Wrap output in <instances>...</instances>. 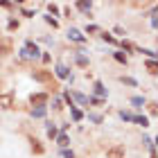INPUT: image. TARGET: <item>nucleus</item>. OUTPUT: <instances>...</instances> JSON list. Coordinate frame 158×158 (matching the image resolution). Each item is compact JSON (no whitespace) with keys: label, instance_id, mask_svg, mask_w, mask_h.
Returning a JSON list of instances; mask_svg holds the SVG:
<instances>
[{"label":"nucleus","instance_id":"obj_11","mask_svg":"<svg viewBox=\"0 0 158 158\" xmlns=\"http://www.w3.org/2000/svg\"><path fill=\"white\" fill-rule=\"evenodd\" d=\"M147 70H149V73H156V63L149 61V63H147Z\"/></svg>","mask_w":158,"mask_h":158},{"label":"nucleus","instance_id":"obj_4","mask_svg":"<svg viewBox=\"0 0 158 158\" xmlns=\"http://www.w3.org/2000/svg\"><path fill=\"white\" fill-rule=\"evenodd\" d=\"M34 79H36V81H50V79H52V75L45 73V70H41V73H34Z\"/></svg>","mask_w":158,"mask_h":158},{"label":"nucleus","instance_id":"obj_7","mask_svg":"<svg viewBox=\"0 0 158 158\" xmlns=\"http://www.w3.org/2000/svg\"><path fill=\"white\" fill-rule=\"evenodd\" d=\"M32 152H34V154H43V147L39 145L36 140H32Z\"/></svg>","mask_w":158,"mask_h":158},{"label":"nucleus","instance_id":"obj_12","mask_svg":"<svg viewBox=\"0 0 158 158\" xmlns=\"http://www.w3.org/2000/svg\"><path fill=\"white\" fill-rule=\"evenodd\" d=\"M59 145H61V147L68 145V138H66V135H61V138H59Z\"/></svg>","mask_w":158,"mask_h":158},{"label":"nucleus","instance_id":"obj_8","mask_svg":"<svg viewBox=\"0 0 158 158\" xmlns=\"http://www.w3.org/2000/svg\"><path fill=\"white\" fill-rule=\"evenodd\" d=\"M70 39H75V41H84V36L79 34L77 30H70Z\"/></svg>","mask_w":158,"mask_h":158},{"label":"nucleus","instance_id":"obj_13","mask_svg":"<svg viewBox=\"0 0 158 158\" xmlns=\"http://www.w3.org/2000/svg\"><path fill=\"white\" fill-rule=\"evenodd\" d=\"M133 120L138 122V124H142V127H147V120H145V118H133Z\"/></svg>","mask_w":158,"mask_h":158},{"label":"nucleus","instance_id":"obj_2","mask_svg":"<svg viewBox=\"0 0 158 158\" xmlns=\"http://www.w3.org/2000/svg\"><path fill=\"white\" fill-rule=\"evenodd\" d=\"M30 102H32V104H36V106H43V104L48 102V95H45V93H36V95H32V97H30Z\"/></svg>","mask_w":158,"mask_h":158},{"label":"nucleus","instance_id":"obj_10","mask_svg":"<svg viewBox=\"0 0 158 158\" xmlns=\"http://www.w3.org/2000/svg\"><path fill=\"white\" fill-rule=\"evenodd\" d=\"M77 7H79V9H84V11H86V9H90V2H77Z\"/></svg>","mask_w":158,"mask_h":158},{"label":"nucleus","instance_id":"obj_3","mask_svg":"<svg viewBox=\"0 0 158 158\" xmlns=\"http://www.w3.org/2000/svg\"><path fill=\"white\" fill-rule=\"evenodd\" d=\"M106 158H124V147H113V149H109Z\"/></svg>","mask_w":158,"mask_h":158},{"label":"nucleus","instance_id":"obj_9","mask_svg":"<svg viewBox=\"0 0 158 158\" xmlns=\"http://www.w3.org/2000/svg\"><path fill=\"white\" fill-rule=\"evenodd\" d=\"M56 75H59V77H68V68L59 66V68H56Z\"/></svg>","mask_w":158,"mask_h":158},{"label":"nucleus","instance_id":"obj_1","mask_svg":"<svg viewBox=\"0 0 158 158\" xmlns=\"http://www.w3.org/2000/svg\"><path fill=\"white\" fill-rule=\"evenodd\" d=\"M14 104V95L11 93H0V109H9Z\"/></svg>","mask_w":158,"mask_h":158},{"label":"nucleus","instance_id":"obj_5","mask_svg":"<svg viewBox=\"0 0 158 158\" xmlns=\"http://www.w3.org/2000/svg\"><path fill=\"white\" fill-rule=\"evenodd\" d=\"M11 50V43L9 41H0V54H7Z\"/></svg>","mask_w":158,"mask_h":158},{"label":"nucleus","instance_id":"obj_6","mask_svg":"<svg viewBox=\"0 0 158 158\" xmlns=\"http://www.w3.org/2000/svg\"><path fill=\"white\" fill-rule=\"evenodd\" d=\"M25 54H30V56H36V54H39L36 45H32V43H27V48H25Z\"/></svg>","mask_w":158,"mask_h":158}]
</instances>
